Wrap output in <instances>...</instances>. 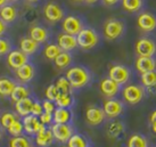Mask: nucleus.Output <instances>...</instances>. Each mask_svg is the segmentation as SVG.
Returning <instances> with one entry per match:
<instances>
[{
    "label": "nucleus",
    "mask_w": 156,
    "mask_h": 147,
    "mask_svg": "<svg viewBox=\"0 0 156 147\" xmlns=\"http://www.w3.org/2000/svg\"><path fill=\"white\" fill-rule=\"evenodd\" d=\"M65 77L73 89H82L92 81L91 71L82 65H75V66L69 67Z\"/></svg>",
    "instance_id": "f257e3e1"
},
{
    "label": "nucleus",
    "mask_w": 156,
    "mask_h": 147,
    "mask_svg": "<svg viewBox=\"0 0 156 147\" xmlns=\"http://www.w3.org/2000/svg\"><path fill=\"white\" fill-rule=\"evenodd\" d=\"M126 32L124 22L119 18H108L103 25V34L104 38L108 41L120 39Z\"/></svg>",
    "instance_id": "f03ea898"
},
{
    "label": "nucleus",
    "mask_w": 156,
    "mask_h": 147,
    "mask_svg": "<svg viewBox=\"0 0 156 147\" xmlns=\"http://www.w3.org/2000/svg\"><path fill=\"white\" fill-rule=\"evenodd\" d=\"M76 40H78V47H80L83 50H90V49H94L99 43L100 35L95 29L84 27L76 35Z\"/></svg>",
    "instance_id": "7ed1b4c3"
},
{
    "label": "nucleus",
    "mask_w": 156,
    "mask_h": 147,
    "mask_svg": "<svg viewBox=\"0 0 156 147\" xmlns=\"http://www.w3.org/2000/svg\"><path fill=\"white\" fill-rule=\"evenodd\" d=\"M146 89L140 84H128L122 89V98L129 105H137L145 98Z\"/></svg>",
    "instance_id": "20e7f679"
},
{
    "label": "nucleus",
    "mask_w": 156,
    "mask_h": 147,
    "mask_svg": "<svg viewBox=\"0 0 156 147\" xmlns=\"http://www.w3.org/2000/svg\"><path fill=\"white\" fill-rule=\"evenodd\" d=\"M134 50L139 57H154L156 55L155 40L148 37H143L137 40Z\"/></svg>",
    "instance_id": "39448f33"
},
{
    "label": "nucleus",
    "mask_w": 156,
    "mask_h": 147,
    "mask_svg": "<svg viewBox=\"0 0 156 147\" xmlns=\"http://www.w3.org/2000/svg\"><path fill=\"white\" fill-rule=\"evenodd\" d=\"M44 16L46 18V21H48L49 23H52V24L62 22L66 17L65 10L63 9L61 5L55 2V1H50V2L44 5Z\"/></svg>",
    "instance_id": "423d86ee"
},
{
    "label": "nucleus",
    "mask_w": 156,
    "mask_h": 147,
    "mask_svg": "<svg viewBox=\"0 0 156 147\" xmlns=\"http://www.w3.org/2000/svg\"><path fill=\"white\" fill-rule=\"evenodd\" d=\"M50 129L52 131L55 140L61 144H66L67 140L75 134V129L72 123H66V124L52 123Z\"/></svg>",
    "instance_id": "0eeeda50"
},
{
    "label": "nucleus",
    "mask_w": 156,
    "mask_h": 147,
    "mask_svg": "<svg viewBox=\"0 0 156 147\" xmlns=\"http://www.w3.org/2000/svg\"><path fill=\"white\" fill-rule=\"evenodd\" d=\"M108 78L114 80L120 86H123L130 80L131 70L123 64H114L108 70Z\"/></svg>",
    "instance_id": "6e6552de"
},
{
    "label": "nucleus",
    "mask_w": 156,
    "mask_h": 147,
    "mask_svg": "<svg viewBox=\"0 0 156 147\" xmlns=\"http://www.w3.org/2000/svg\"><path fill=\"white\" fill-rule=\"evenodd\" d=\"M84 27L83 20L76 15H69L62 21V30L69 34L78 35Z\"/></svg>",
    "instance_id": "1a4fd4ad"
},
{
    "label": "nucleus",
    "mask_w": 156,
    "mask_h": 147,
    "mask_svg": "<svg viewBox=\"0 0 156 147\" xmlns=\"http://www.w3.org/2000/svg\"><path fill=\"white\" fill-rule=\"evenodd\" d=\"M84 119H86V122H87L89 126L98 127L105 121L106 115H105L103 107H99L97 105H89L86 108Z\"/></svg>",
    "instance_id": "9d476101"
},
{
    "label": "nucleus",
    "mask_w": 156,
    "mask_h": 147,
    "mask_svg": "<svg viewBox=\"0 0 156 147\" xmlns=\"http://www.w3.org/2000/svg\"><path fill=\"white\" fill-rule=\"evenodd\" d=\"M103 109L106 117L114 120L124 112V104L123 102L116 98H107L103 104Z\"/></svg>",
    "instance_id": "9b49d317"
},
{
    "label": "nucleus",
    "mask_w": 156,
    "mask_h": 147,
    "mask_svg": "<svg viewBox=\"0 0 156 147\" xmlns=\"http://www.w3.org/2000/svg\"><path fill=\"white\" fill-rule=\"evenodd\" d=\"M99 90L101 95L105 96L106 98H115L121 91V86L107 77L101 79L99 83Z\"/></svg>",
    "instance_id": "f8f14e48"
},
{
    "label": "nucleus",
    "mask_w": 156,
    "mask_h": 147,
    "mask_svg": "<svg viewBox=\"0 0 156 147\" xmlns=\"http://www.w3.org/2000/svg\"><path fill=\"white\" fill-rule=\"evenodd\" d=\"M7 65L14 71H16L17 69H20L21 66L25 65L26 63L30 62V58L27 55H25L24 52L21 50V49H15V50H12L7 55Z\"/></svg>",
    "instance_id": "ddd939ff"
},
{
    "label": "nucleus",
    "mask_w": 156,
    "mask_h": 147,
    "mask_svg": "<svg viewBox=\"0 0 156 147\" xmlns=\"http://www.w3.org/2000/svg\"><path fill=\"white\" fill-rule=\"evenodd\" d=\"M56 140L50 128L44 126L38 134L34 136V143L38 147H50Z\"/></svg>",
    "instance_id": "4468645a"
},
{
    "label": "nucleus",
    "mask_w": 156,
    "mask_h": 147,
    "mask_svg": "<svg viewBox=\"0 0 156 147\" xmlns=\"http://www.w3.org/2000/svg\"><path fill=\"white\" fill-rule=\"evenodd\" d=\"M137 25L143 32H152L156 29V16L152 13L144 12L137 18Z\"/></svg>",
    "instance_id": "2eb2a0df"
},
{
    "label": "nucleus",
    "mask_w": 156,
    "mask_h": 147,
    "mask_svg": "<svg viewBox=\"0 0 156 147\" xmlns=\"http://www.w3.org/2000/svg\"><path fill=\"white\" fill-rule=\"evenodd\" d=\"M23 126H24V132L27 136H35L39 132L41 128L44 127V124L40 122L39 117H34V115H26L23 117Z\"/></svg>",
    "instance_id": "dca6fc26"
},
{
    "label": "nucleus",
    "mask_w": 156,
    "mask_h": 147,
    "mask_svg": "<svg viewBox=\"0 0 156 147\" xmlns=\"http://www.w3.org/2000/svg\"><path fill=\"white\" fill-rule=\"evenodd\" d=\"M57 45L59 46L62 52H71L78 47V40L76 35H72L65 32H62L57 37Z\"/></svg>",
    "instance_id": "f3484780"
},
{
    "label": "nucleus",
    "mask_w": 156,
    "mask_h": 147,
    "mask_svg": "<svg viewBox=\"0 0 156 147\" xmlns=\"http://www.w3.org/2000/svg\"><path fill=\"white\" fill-rule=\"evenodd\" d=\"M16 78L20 80L21 83H29L35 77V66L32 63H26L25 65L21 66L15 71Z\"/></svg>",
    "instance_id": "a211bd4d"
},
{
    "label": "nucleus",
    "mask_w": 156,
    "mask_h": 147,
    "mask_svg": "<svg viewBox=\"0 0 156 147\" xmlns=\"http://www.w3.org/2000/svg\"><path fill=\"white\" fill-rule=\"evenodd\" d=\"M29 37L32 38V39L39 42L40 45L42 43H46L49 40V31H48L47 27H44L42 25H39V24H35V25H32L29 30Z\"/></svg>",
    "instance_id": "6ab92c4d"
},
{
    "label": "nucleus",
    "mask_w": 156,
    "mask_h": 147,
    "mask_svg": "<svg viewBox=\"0 0 156 147\" xmlns=\"http://www.w3.org/2000/svg\"><path fill=\"white\" fill-rule=\"evenodd\" d=\"M134 67L140 74L156 71V59L154 57H139L136 59Z\"/></svg>",
    "instance_id": "aec40b11"
},
{
    "label": "nucleus",
    "mask_w": 156,
    "mask_h": 147,
    "mask_svg": "<svg viewBox=\"0 0 156 147\" xmlns=\"http://www.w3.org/2000/svg\"><path fill=\"white\" fill-rule=\"evenodd\" d=\"M20 49L22 50L25 55L30 57L34 55L35 52H39L40 49V43L34 41V40L30 38V37H24L20 40Z\"/></svg>",
    "instance_id": "412c9836"
},
{
    "label": "nucleus",
    "mask_w": 156,
    "mask_h": 147,
    "mask_svg": "<svg viewBox=\"0 0 156 147\" xmlns=\"http://www.w3.org/2000/svg\"><path fill=\"white\" fill-rule=\"evenodd\" d=\"M52 119H54V123H58V124L71 123L73 119V112L71 111V108L57 107L55 112L52 113Z\"/></svg>",
    "instance_id": "4be33fe9"
},
{
    "label": "nucleus",
    "mask_w": 156,
    "mask_h": 147,
    "mask_svg": "<svg viewBox=\"0 0 156 147\" xmlns=\"http://www.w3.org/2000/svg\"><path fill=\"white\" fill-rule=\"evenodd\" d=\"M140 82L141 86L148 90L151 94L156 92V71L146 72L140 75Z\"/></svg>",
    "instance_id": "5701e85b"
},
{
    "label": "nucleus",
    "mask_w": 156,
    "mask_h": 147,
    "mask_svg": "<svg viewBox=\"0 0 156 147\" xmlns=\"http://www.w3.org/2000/svg\"><path fill=\"white\" fill-rule=\"evenodd\" d=\"M34 100L32 97H27L25 99L18 100L15 103V111L18 117H26V115H30L31 111H32V106H33Z\"/></svg>",
    "instance_id": "b1692460"
},
{
    "label": "nucleus",
    "mask_w": 156,
    "mask_h": 147,
    "mask_svg": "<svg viewBox=\"0 0 156 147\" xmlns=\"http://www.w3.org/2000/svg\"><path fill=\"white\" fill-rule=\"evenodd\" d=\"M126 131V126L122 121L119 120H113L112 122H109L107 127H106V134L109 138H119L123 132Z\"/></svg>",
    "instance_id": "393cba45"
},
{
    "label": "nucleus",
    "mask_w": 156,
    "mask_h": 147,
    "mask_svg": "<svg viewBox=\"0 0 156 147\" xmlns=\"http://www.w3.org/2000/svg\"><path fill=\"white\" fill-rule=\"evenodd\" d=\"M27 97H31V89L25 83H17L12 92L10 99L13 100L14 103H16L18 100L25 99Z\"/></svg>",
    "instance_id": "a878e982"
},
{
    "label": "nucleus",
    "mask_w": 156,
    "mask_h": 147,
    "mask_svg": "<svg viewBox=\"0 0 156 147\" xmlns=\"http://www.w3.org/2000/svg\"><path fill=\"white\" fill-rule=\"evenodd\" d=\"M16 84L17 83L15 82L13 79L8 78V77H1L0 78V97H2V98L10 97Z\"/></svg>",
    "instance_id": "bb28decb"
},
{
    "label": "nucleus",
    "mask_w": 156,
    "mask_h": 147,
    "mask_svg": "<svg viewBox=\"0 0 156 147\" xmlns=\"http://www.w3.org/2000/svg\"><path fill=\"white\" fill-rule=\"evenodd\" d=\"M17 9L13 5H5L4 7L0 8V18L5 23H13L17 18Z\"/></svg>",
    "instance_id": "cd10ccee"
},
{
    "label": "nucleus",
    "mask_w": 156,
    "mask_h": 147,
    "mask_svg": "<svg viewBox=\"0 0 156 147\" xmlns=\"http://www.w3.org/2000/svg\"><path fill=\"white\" fill-rule=\"evenodd\" d=\"M72 62H73V56H72V54H71V52H62L61 54L55 58L54 63H55L57 69L64 70V69L69 67V65L72 64Z\"/></svg>",
    "instance_id": "c85d7f7f"
},
{
    "label": "nucleus",
    "mask_w": 156,
    "mask_h": 147,
    "mask_svg": "<svg viewBox=\"0 0 156 147\" xmlns=\"http://www.w3.org/2000/svg\"><path fill=\"white\" fill-rule=\"evenodd\" d=\"M8 147H33V142L30 138V136L21 134L9 139Z\"/></svg>",
    "instance_id": "c756f323"
},
{
    "label": "nucleus",
    "mask_w": 156,
    "mask_h": 147,
    "mask_svg": "<svg viewBox=\"0 0 156 147\" xmlns=\"http://www.w3.org/2000/svg\"><path fill=\"white\" fill-rule=\"evenodd\" d=\"M126 147H149V142L144 134H133L128 139Z\"/></svg>",
    "instance_id": "7c9ffc66"
},
{
    "label": "nucleus",
    "mask_w": 156,
    "mask_h": 147,
    "mask_svg": "<svg viewBox=\"0 0 156 147\" xmlns=\"http://www.w3.org/2000/svg\"><path fill=\"white\" fill-rule=\"evenodd\" d=\"M57 107L71 108L74 105V97L72 94H58L55 99Z\"/></svg>",
    "instance_id": "2f4dec72"
},
{
    "label": "nucleus",
    "mask_w": 156,
    "mask_h": 147,
    "mask_svg": "<svg viewBox=\"0 0 156 147\" xmlns=\"http://www.w3.org/2000/svg\"><path fill=\"white\" fill-rule=\"evenodd\" d=\"M67 147H88L90 146L89 145V142H88V139L81 134H75L71 137V138L67 140V143H66Z\"/></svg>",
    "instance_id": "473e14b6"
},
{
    "label": "nucleus",
    "mask_w": 156,
    "mask_h": 147,
    "mask_svg": "<svg viewBox=\"0 0 156 147\" xmlns=\"http://www.w3.org/2000/svg\"><path fill=\"white\" fill-rule=\"evenodd\" d=\"M144 6V0H122V7L128 13H137Z\"/></svg>",
    "instance_id": "72a5a7b5"
},
{
    "label": "nucleus",
    "mask_w": 156,
    "mask_h": 147,
    "mask_svg": "<svg viewBox=\"0 0 156 147\" xmlns=\"http://www.w3.org/2000/svg\"><path fill=\"white\" fill-rule=\"evenodd\" d=\"M62 52V49L59 48V46L57 43H49L47 45L44 49V56L49 59V61H55L59 54Z\"/></svg>",
    "instance_id": "f704fd0d"
},
{
    "label": "nucleus",
    "mask_w": 156,
    "mask_h": 147,
    "mask_svg": "<svg viewBox=\"0 0 156 147\" xmlns=\"http://www.w3.org/2000/svg\"><path fill=\"white\" fill-rule=\"evenodd\" d=\"M55 86L57 88L58 94H73V88L69 82V80L66 79V77H61L57 79Z\"/></svg>",
    "instance_id": "c9c22d12"
},
{
    "label": "nucleus",
    "mask_w": 156,
    "mask_h": 147,
    "mask_svg": "<svg viewBox=\"0 0 156 147\" xmlns=\"http://www.w3.org/2000/svg\"><path fill=\"white\" fill-rule=\"evenodd\" d=\"M18 117V115L16 113L13 112H5L0 115V127L4 128V129H7L14 121H16Z\"/></svg>",
    "instance_id": "e433bc0d"
},
{
    "label": "nucleus",
    "mask_w": 156,
    "mask_h": 147,
    "mask_svg": "<svg viewBox=\"0 0 156 147\" xmlns=\"http://www.w3.org/2000/svg\"><path fill=\"white\" fill-rule=\"evenodd\" d=\"M7 132H8L12 137H17V136H21L24 132V126H23V122L17 119L16 121H14L10 126L7 128Z\"/></svg>",
    "instance_id": "4c0bfd02"
},
{
    "label": "nucleus",
    "mask_w": 156,
    "mask_h": 147,
    "mask_svg": "<svg viewBox=\"0 0 156 147\" xmlns=\"http://www.w3.org/2000/svg\"><path fill=\"white\" fill-rule=\"evenodd\" d=\"M12 48H13V45L8 39H6L4 37L0 38V57L8 55L12 52Z\"/></svg>",
    "instance_id": "58836bf2"
},
{
    "label": "nucleus",
    "mask_w": 156,
    "mask_h": 147,
    "mask_svg": "<svg viewBox=\"0 0 156 147\" xmlns=\"http://www.w3.org/2000/svg\"><path fill=\"white\" fill-rule=\"evenodd\" d=\"M57 95H58V91H57V88L55 86V83H52L50 86H48L44 90V96H46V99L52 100L55 102Z\"/></svg>",
    "instance_id": "ea45409f"
},
{
    "label": "nucleus",
    "mask_w": 156,
    "mask_h": 147,
    "mask_svg": "<svg viewBox=\"0 0 156 147\" xmlns=\"http://www.w3.org/2000/svg\"><path fill=\"white\" fill-rule=\"evenodd\" d=\"M39 120L40 122L44 124V126H50L54 123V119H52V113H47V112H44L39 117Z\"/></svg>",
    "instance_id": "a19ab883"
},
{
    "label": "nucleus",
    "mask_w": 156,
    "mask_h": 147,
    "mask_svg": "<svg viewBox=\"0 0 156 147\" xmlns=\"http://www.w3.org/2000/svg\"><path fill=\"white\" fill-rule=\"evenodd\" d=\"M42 107H44V112L54 113L55 109L57 108V106H56V104H55V102L49 100V99H44V102H42Z\"/></svg>",
    "instance_id": "79ce46f5"
},
{
    "label": "nucleus",
    "mask_w": 156,
    "mask_h": 147,
    "mask_svg": "<svg viewBox=\"0 0 156 147\" xmlns=\"http://www.w3.org/2000/svg\"><path fill=\"white\" fill-rule=\"evenodd\" d=\"M44 113V107H42V103H40L38 100H34L33 103V106H32V111H31V114L34 115V117H39L41 114Z\"/></svg>",
    "instance_id": "37998d69"
},
{
    "label": "nucleus",
    "mask_w": 156,
    "mask_h": 147,
    "mask_svg": "<svg viewBox=\"0 0 156 147\" xmlns=\"http://www.w3.org/2000/svg\"><path fill=\"white\" fill-rule=\"evenodd\" d=\"M149 123H151L153 132L156 134V109L151 114V117H149Z\"/></svg>",
    "instance_id": "c03bdc74"
},
{
    "label": "nucleus",
    "mask_w": 156,
    "mask_h": 147,
    "mask_svg": "<svg viewBox=\"0 0 156 147\" xmlns=\"http://www.w3.org/2000/svg\"><path fill=\"white\" fill-rule=\"evenodd\" d=\"M6 31H7V23H5V22L0 18V38L5 34Z\"/></svg>",
    "instance_id": "a18cd8bd"
},
{
    "label": "nucleus",
    "mask_w": 156,
    "mask_h": 147,
    "mask_svg": "<svg viewBox=\"0 0 156 147\" xmlns=\"http://www.w3.org/2000/svg\"><path fill=\"white\" fill-rule=\"evenodd\" d=\"M105 5H107V6H114V5L119 4L121 0H101Z\"/></svg>",
    "instance_id": "49530a36"
},
{
    "label": "nucleus",
    "mask_w": 156,
    "mask_h": 147,
    "mask_svg": "<svg viewBox=\"0 0 156 147\" xmlns=\"http://www.w3.org/2000/svg\"><path fill=\"white\" fill-rule=\"evenodd\" d=\"M87 4H89V5H92V4H96L97 1H99V0H84Z\"/></svg>",
    "instance_id": "de8ad7c7"
},
{
    "label": "nucleus",
    "mask_w": 156,
    "mask_h": 147,
    "mask_svg": "<svg viewBox=\"0 0 156 147\" xmlns=\"http://www.w3.org/2000/svg\"><path fill=\"white\" fill-rule=\"evenodd\" d=\"M7 1H8V0H0V8L4 7L5 5H7Z\"/></svg>",
    "instance_id": "09e8293b"
},
{
    "label": "nucleus",
    "mask_w": 156,
    "mask_h": 147,
    "mask_svg": "<svg viewBox=\"0 0 156 147\" xmlns=\"http://www.w3.org/2000/svg\"><path fill=\"white\" fill-rule=\"evenodd\" d=\"M2 138H4V131H2V128L0 127V143L2 142Z\"/></svg>",
    "instance_id": "8fccbe9b"
},
{
    "label": "nucleus",
    "mask_w": 156,
    "mask_h": 147,
    "mask_svg": "<svg viewBox=\"0 0 156 147\" xmlns=\"http://www.w3.org/2000/svg\"><path fill=\"white\" fill-rule=\"evenodd\" d=\"M73 1H75V2H82L84 0H73Z\"/></svg>",
    "instance_id": "3c124183"
},
{
    "label": "nucleus",
    "mask_w": 156,
    "mask_h": 147,
    "mask_svg": "<svg viewBox=\"0 0 156 147\" xmlns=\"http://www.w3.org/2000/svg\"><path fill=\"white\" fill-rule=\"evenodd\" d=\"M27 1H30V2H37V1H39V0H27Z\"/></svg>",
    "instance_id": "603ef678"
},
{
    "label": "nucleus",
    "mask_w": 156,
    "mask_h": 147,
    "mask_svg": "<svg viewBox=\"0 0 156 147\" xmlns=\"http://www.w3.org/2000/svg\"><path fill=\"white\" fill-rule=\"evenodd\" d=\"M10 1H18V0H10Z\"/></svg>",
    "instance_id": "864d4df0"
},
{
    "label": "nucleus",
    "mask_w": 156,
    "mask_h": 147,
    "mask_svg": "<svg viewBox=\"0 0 156 147\" xmlns=\"http://www.w3.org/2000/svg\"><path fill=\"white\" fill-rule=\"evenodd\" d=\"M88 147H91V146H88Z\"/></svg>",
    "instance_id": "5fc2aeb1"
}]
</instances>
